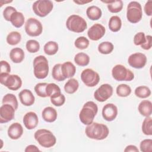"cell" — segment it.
<instances>
[{"mask_svg":"<svg viewBox=\"0 0 152 152\" xmlns=\"http://www.w3.org/2000/svg\"><path fill=\"white\" fill-rule=\"evenodd\" d=\"M85 133L90 139L102 140L108 136L109 130L108 127L104 124L92 122L87 126L85 129Z\"/></svg>","mask_w":152,"mask_h":152,"instance_id":"1","label":"cell"},{"mask_svg":"<svg viewBox=\"0 0 152 152\" xmlns=\"http://www.w3.org/2000/svg\"><path fill=\"white\" fill-rule=\"evenodd\" d=\"M98 112L97 105L93 101L87 102L83 106L80 114V121L86 125L91 124Z\"/></svg>","mask_w":152,"mask_h":152,"instance_id":"2","label":"cell"},{"mask_svg":"<svg viewBox=\"0 0 152 152\" xmlns=\"http://www.w3.org/2000/svg\"><path fill=\"white\" fill-rule=\"evenodd\" d=\"M48 61L45 56L39 55L33 60V72L36 78L44 79L49 73Z\"/></svg>","mask_w":152,"mask_h":152,"instance_id":"3","label":"cell"},{"mask_svg":"<svg viewBox=\"0 0 152 152\" xmlns=\"http://www.w3.org/2000/svg\"><path fill=\"white\" fill-rule=\"evenodd\" d=\"M34 137L38 143L45 148L52 147L56 142V138L53 133L46 129L37 130L34 133Z\"/></svg>","mask_w":152,"mask_h":152,"instance_id":"4","label":"cell"},{"mask_svg":"<svg viewBox=\"0 0 152 152\" xmlns=\"http://www.w3.org/2000/svg\"><path fill=\"white\" fill-rule=\"evenodd\" d=\"M66 28L74 33H82L87 27L86 21L81 16L76 14L70 15L66 21Z\"/></svg>","mask_w":152,"mask_h":152,"instance_id":"5","label":"cell"},{"mask_svg":"<svg viewBox=\"0 0 152 152\" xmlns=\"http://www.w3.org/2000/svg\"><path fill=\"white\" fill-rule=\"evenodd\" d=\"M142 17V11L141 4L137 1L130 2L126 10L127 20L131 23L135 24L140 21Z\"/></svg>","mask_w":152,"mask_h":152,"instance_id":"6","label":"cell"},{"mask_svg":"<svg viewBox=\"0 0 152 152\" xmlns=\"http://www.w3.org/2000/svg\"><path fill=\"white\" fill-rule=\"evenodd\" d=\"M0 83L13 91L18 90L22 85V80L18 75L9 73H0Z\"/></svg>","mask_w":152,"mask_h":152,"instance_id":"7","label":"cell"},{"mask_svg":"<svg viewBox=\"0 0 152 152\" xmlns=\"http://www.w3.org/2000/svg\"><path fill=\"white\" fill-rule=\"evenodd\" d=\"M112 75L115 80L118 81H131L134 78V73L121 64L116 65L113 67Z\"/></svg>","mask_w":152,"mask_h":152,"instance_id":"8","label":"cell"},{"mask_svg":"<svg viewBox=\"0 0 152 152\" xmlns=\"http://www.w3.org/2000/svg\"><path fill=\"white\" fill-rule=\"evenodd\" d=\"M53 8V2L50 0H39L35 1L32 6L34 14L40 17L48 15Z\"/></svg>","mask_w":152,"mask_h":152,"instance_id":"9","label":"cell"},{"mask_svg":"<svg viewBox=\"0 0 152 152\" xmlns=\"http://www.w3.org/2000/svg\"><path fill=\"white\" fill-rule=\"evenodd\" d=\"M24 28L27 34L31 37L39 36L43 31L42 23L35 18H29L25 23Z\"/></svg>","mask_w":152,"mask_h":152,"instance_id":"10","label":"cell"},{"mask_svg":"<svg viewBox=\"0 0 152 152\" xmlns=\"http://www.w3.org/2000/svg\"><path fill=\"white\" fill-rule=\"evenodd\" d=\"M81 79L86 86L93 87L99 83L100 76L97 72L92 69L87 68L82 71Z\"/></svg>","mask_w":152,"mask_h":152,"instance_id":"11","label":"cell"},{"mask_svg":"<svg viewBox=\"0 0 152 152\" xmlns=\"http://www.w3.org/2000/svg\"><path fill=\"white\" fill-rule=\"evenodd\" d=\"M113 94V87L109 84H102L94 93V99L100 102H103L109 99Z\"/></svg>","mask_w":152,"mask_h":152,"instance_id":"12","label":"cell"},{"mask_svg":"<svg viewBox=\"0 0 152 152\" xmlns=\"http://www.w3.org/2000/svg\"><path fill=\"white\" fill-rule=\"evenodd\" d=\"M147 57L142 53L137 52L131 54L128 59V64L132 68L136 69L142 68L146 64Z\"/></svg>","mask_w":152,"mask_h":152,"instance_id":"13","label":"cell"},{"mask_svg":"<svg viewBox=\"0 0 152 152\" xmlns=\"http://www.w3.org/2000/svg\"><path fill=\"white\" fill-rule=\"evenodd\" d=\"M15 109L8 104H4L0 107V123H7L14 118Z\"/></svg>","mask_w":152,"mask_h":152,"instance_id":"14","label":"cell"},{"mask_svg":"<svg viewBox=\"0 0 152 152\" xmlns=\"http://www.w3.org/2000/svg\"><path fill=\"white\" fill-rule=\"evenodd\" d=\"M105 32L106 28L103 25L96 23L88 30L87 35L91 40L97 41L103 37Z\"/></svg>","mask_w":152,"mask_h":152,"instance_id":"15","label":"cell"},{"mask_svg":"<svg viewBox=\"0 0 152 152\" xmlns=\"http://www.w3.org/2000/svg\"><path fill=\"white\" fill-rule=\"evenodd\" d=\"M118 108L113 103L105 104L102 109V116L104 119L110 122L113 121L117 116Z\"/></svg>","mask_w":152,"mask_h":152,"instance_id":"16","label":"cell"},{"mask_svg":"<svg viewBox=\"0 0 152 152\" xmlns=\"http://www.w3.org/2000/svg\"><path fill=\"white\" fill-rule=\"evenodd\" d=\"M23 124L25 127L31 130L35 128L38 124L39 119L37 114L34 112H28L25 114L23 117Z\"/></svg>","mask_w":152,"mask_h":152,"instance_id":"17","label":"cell"},{"mask_svg":"<svg viewBox=\"0 0 152 152\" xmlns=\"http://www.w3.org/2000/svg\"><path fill=\"white\" fill-rule=\"evenodd\" d=\"M18 96L21 103L26 106H31L35 102V97L34 95L32 92L28 89H24L21 90Z\"/></svg>","mask_w":152,"mask_h":152,"instance_id":"18","label":"cell"},{"mask_svg":"<svg viewBox=\"0 0 152 152\" xmlns=\"http://www.w3.org/2000/svg\"><path fill=\"white\" fill-rule=\"evenodd\" d=\"M7 134L8 137L12 140L19 139L23 134L22 125L18 122L12 124L8 129Z\"/></svg>","mask_w":152,"mask_h":152,"instance_id":"19","label":"cell"},{"mask_svg":"<svg viewBox=\"0 0 152 152\" xmlns=\"http://www.w3.org/2000/svg\"><path fill=\"white\" fill-rule=\"evenodd\" d=\"M42 116L43 120L47 122H53L56 121L58 116V113L53 107L50 106H48L45 107L42 112Z\"/></svg>","mask_w":152,"mask_h":152,"instance_id":"20","label":"cell"},{"mask_svg":"<svg viewBox=\"0 0 152 152\" xmlns=\"http://www.w3.org/2000/svg\"><path fill=\"white\" fill-rule=\"evenodd\" d=\"M61 69L63 76L65 79L72 77L76 72V68L75 65L70 61H67L62 64Z\"/></svg>","mask_w":152,"mask_h":152,"instance_id":"21","label":"cell"},{"mask_svg":"<svg viewBox=\"0 0 152 152\" xmlns=\"http://www.w3.org/2000/svg\"><path fill=\"white\" fill-rule=\"evenodd\" d=\"M140 113L145 116H150L152 113V103L150 100H144L141 101L138 107Z\"/></svg>","mask_w":152,"mask_h":152,"instance_id":"22","label":"cell"},{"mask_svg":"<svg viewBox=\"0 0 152 152\" xmlns=\"http://www.w3.org/2000/svg\"><path fill=\"white\" fill-rule=\"evenodd\" d=\"M10 58L14 63H21L24 59V52L20 48H14L10 52Z\"/></svg>","mask_w":152,"mask_h":152,"instance_id":"23","label":"cell"},{"mask_svg":"<svg viewBox=\"0 0 152 152\" xmlns=\"http://www.w3.org/2000/svg\"><path fill=\"white\" fill-rule=\"evenodd\" d=\"M86 14L90 20L94 21L101 18L102 12L101 9L98 7L92 5L87 8L86 10Z\"/></svg>","mask_w":152,"mask_h":152,"instance_id":"24","label":"cell"},{"mask_svg":"<svg viewBox=\"0 0 152 152\" xmlns=\"http://www.w3.org/2000/svg\"><path fill=\"white\" fill-rule=\"evenodd\" d=\"M10 22L16 28H20L24 24V17L22 12L16 11L14 12L10 18Z\"/></svg>","mask_w":152,"mask_h":152,"instance_id":"25","label":"cell"},{"mask_svg":"<svg viewBox=\"0 0 152 152\" xmlns=\"http://www.w3.org/2000/svg\"><path fill=\"white\" fill-rule=\"evenodd\" d=\"M107 4V7L108 10L112 13H118L120 12L123 8V2L121 0L112 1H102Z\"/></svg>","mask_w":152,"mask_h":152,"instance_id":"26","label":"cell"},{"mask_svg":"<svg viewBox=\"0 0 152 152\" xmlns=\"http://www.w3.org/2000/svg\"><path fill=\"white\" fill-rule=\"evenodd\" d=\"M122 26V21L119 17L113 15L109 21V28L113 32H117L120 30Z\"/></svg>","mask_w":152,"mask_h":152,"instance_id":"27","label":"cell"},{"mask_svg":"<svg viewBox=\"0 0 152 152\" xmlns=\"http://www.w3.org/2000/svg\"><path fill=\"white\" fill-rule=\"evenodd\" d=\"M79 87L78 81L75 78L69 79L64 86L65 91L68 94H74Z\"/></svg>","mask_w":152,"mask_h":152,"instance_id":"28","label":"cell"},{"mask_svg":"<svg viewBox=\"0 0 152 152\" xmlns=\"http://www.w3.org/2000/svg\"><path fill=\"white\" fill-rule=\"evenodd\" d=\"M74 62L78 66H85L88 65L90 62V57L85 53L80 52L75 55Z\"/></svg>","mask_w":152,"mask_h":152,"instance_id":"29","label":"cell"},{"mask_svg":"<svg viewBox=\"0 0 152 152\" xmlns=\"http://www.w3.org/2000/svg\"><path fill=\"white\" fill-rule=\"evenodd\" d=\"M58 45L54 41H49L47 42L43 47V50L48 55H53L56 54L58 51Z\"/></svg>","mask_w":152,"mask_h":152,"instance_id":"30","label":"cell"},{"mask_svg":"<svg viewBox=\"0 0 152 152\" xmlns=\"http://www.w3.org/2000/svg\"><path fill=\"white\" fill-rule=\"evenodd\" d=\"M135 95L141 99H145L151 95L150 89L145 86H140L135 89Z\"/></svg>","mask_w":152,"mask_h":152,"instance_id":"31","label":"cell"},{"mask_svg":"<svg viewBox=\"0 0 152 152\" xmlns=\"http://www.w3.org/2000/svg\"><path fill=\"white\" fill-rule=\"evenodd\" d=\"M21 35L18 31H11L7 36V42L10 45H16L20 42Z\"/></svg>","mask_w":152,"mask_h":152,"instance_id":"32","label":"cell"},{"mask_svg":"<svg viewBox=\"0 0 152 152\" xmlns=\"http://www.w3.org/2000/svg\"><path fill=\"white\" fill-rule=\"evenodd\" d=\"M2 103V104H8L12 106L15 110L18 108V101H17L16 96L15 95H14L13 94L8 93V94H5L3 97Z\"/></svg>","mask_w":152,"mask_h":152,"instance_id":"33","label":"cell"},{"mask_svg":"<svg viewBox=\"0 0 152 152\" xmlns=\"http://www.w3.org/2000/svg\"><path fill=\"white\" fill-rule=\"evenodd\" d=\"M113 45L110 42H103L98 46L99 52L104 55L110 53L113 50Z\"/></svg>","mask_w":152,"mask_h":152,"instance_id":"34","label":"cell"},{"mask_svg":"<svg viewBox=\"0 0 152 152\" xmlns=\"http://www.w3.org/2000/svg\"><path fill=\"white\" fill-rule=\"evenodd\" d=\"M116 94L118 96L125 97L128 96L131 93V87L125 84H121L117 86L116 89Z\"/></svg>","mask_w":152,"mask_h":152,"instance_id":"35","label":"cell"},{"mask_svg":"<svg viewBox=\"0 0 152 152\" xmlns=\"http://www.w3.org/2000/svg\"><path fill=\"white\" fill-rule=\"evenodd\" d=\"M61 64H57L54 65L52 71V75L54 80L58 81H62L65 80L64 77L62 69H61Z\"/></svg>","mask_w":152,"mask_h":152,"instance_id":"36","label":"cell"},{"mask_svg":"<svg viewBox=\"0 0 152 152\" xmlns=\"http://www.w3.org/2000/svg\"><path fill=\"white\" fill-rule=\"evenodd\" d=\"M142 131L146 135H152V119L150 116L145 117L142 124Z\"/></svg>","mask_w":152,"mask_h":152,"instance_id":"37","label":"cell"},{"mask_svg":"<svg viewBox=\"0 0 152 152\" xmlns=\"http://www.w3.org/2000/svg\"><path fill=\"white\" fill-rule=\"evenodd\" d=\"M89 40L84 36H80L77 38L74 42L75 46L78 49H86L89 46Z\"/></svg>","mask_w":152,"mask_h":152,"instance_id":"38","label":"cell"},{"mask_svg":"<svg viewBox=\"0 0 152 152\" xmlns=\"http://www.w3.org/2000/svg\"><path fill=\"white\" fill-rule=\"evenodd\" d=\"M46 93L48 97H51L61 93V88L55 83H49L46 87Z\"/></svg>","mask_w":152,"mask_h":152,"instance_id":"39","label":"cell"},{"mask_svg":"<svg viewBox=\"0 0 152 152\" xmlns=\"http://www.w3.org/2000/svg\"><path fill=\"white\" fill-rule=\"evenodd\" d=\"M27 50L30 53H36L40 49V44L36 40H28L26 44Z\"/></svg>","mask_w":152,"mask_h":152,"instance_id":"40","label":"cell"},{"mask_svg":"<svg viewBox=\"0 0 152 152\" xmlns=\"http://www.w3.org/2000/svg\"><path fill=\"white\" fill-rule=\"evenodd\" d=\"M50 99L52 104L58 107L62 106L65 102V97L61 93L51 96Z\"/></svg>","mask_w":152,"mask_h":152,"instance_id":"41","label":"cell"},{"mask_svg":"<svg viewBox=\"0 0 152 152\" xmlns=\"http://www.w3.org/2000/svg\"><path fill=\"white\" fill-rule=\"evenodd\" d=\"M48 85L46 83H39L34 87V91L37 96L41 97H46L47 94L46 93V87Z\"/></svg>","mask_w":152,"mask_h":152,"instance_id":"42","label":"cell"},{"mask_svg":"<svg viewBox=\"0 0 152 152\" xmlns=\"http://www.w3.org/2000/svg\"><path fill=\"white\" fill-rule=\"evenodd\" d=\"M140 150L142 152H151L152 151V140L145 139L140 144Z\"/></svg>","mask_w":152,"mask_h":152,"instance_id":"43","label":"cell"},{"mask_svg":"<svg viewBox=\"0 0 152 152\" xmlns=\"http://www.w3.org/2000/svg\"><path fill=\"white\" fill-rule=\"evenodd\" d=\"M145 36L144 32H139L134 37V43L135 45L138 46L144 44L145 42Z\"/></svg>","mask_w":152,"mask_h":152,"instance_id":"44","label":"cell"},{"mask_svg":"<svg viewBox=\"0 0 152 152\" xmlns=\"http://www.w3.org/2000/svg\"><path fill=\"white\" fill-rule=\"evenodd\" d=\"M16 11H17V10L13 7L12 6L7 7L3 11V16L5 20L7 21H10V18L11 15Z\"/></svg>","mask_w":152,"mask_h":152,"instance_id":"45","label":"cell"},{"mask_svg":"<svg viewBox=\"0 0 152 152\" xmlns=\"http://www.w3.org/2000/svg\"><path fill=\"white\" fill-rule=\"evenodd\" d=\"M1 72L0 73H10L11 71L10 65L6 61H1Z\"/></svg>","mask_w":152,"mask_h":152,"instance_id":"46","label":"cell"},{"mask_svg":"<svg viewBox=\"0 0 152 152\" xmlns=\"http://www.w3.org/2000/svg\"><path fill=\"white\" fill-rule=\"evenodd\" d=\"M145 42L144 44L141 45V47L144 50H149L151 48V39L152 37L150 35H147L145 36Z\"/></svg>","mask_w":152,"mask_h":152,"instance_id":"47","label":"cell"},{"mask_svg":"<svg viewBox=\"0 0 152 152\" xmlns=\"http://www.w3.org/2000/svg\"><path fill=\"white\" fill-rule=\"evenodd\" d=\"M144 12L148 16H151L152 14V1H148L144 5Z\"/></svg>","mask_w":152,"mask_h":152,"instance_id":"48","label":"cell"},{"mask_svg":"<svg viewBox=\"0 0 152 152\" xmlns=\"http://www.w3.org/2000/svg\"><path fill=\"white\" fill-rule=\"evenodd\" d=\"M125 152H128V151H132V152H138L139 150L138 148L134 145H129L126 147V148L124 150Z\"/></svg>","mask_w":152,"mask_h":152,"instance_id":"49","label":"cell"},{"mask_svg":"<svg viewBox=\"0 0 152 152\" xmlns=\"http://www.w3.org/2000/svg\"><path fill=\"white\" fill-rule=\"evenodd\" d=\"M26 152L28 151H40V150L35 145H29L27 146L25 150Z\"/></svg>","mask_w":152,"mask_h":152,"instance_id":"50","label":"cell"},{"mask_svg":"<svg viewBox=\"0 0 152 152\" xmlns=\"http://www.w3.org/2000/svg\"><path fill=\"white\" fill-rule=\"evenodd\" d=\"M92 1H74V2L76 4H78L79 5H83L84 4H86L90 2H91Z\"/></svg>","mask_w":152,"mask_h":152,"instance_id":"51","label":"cell"}]
</instances>
